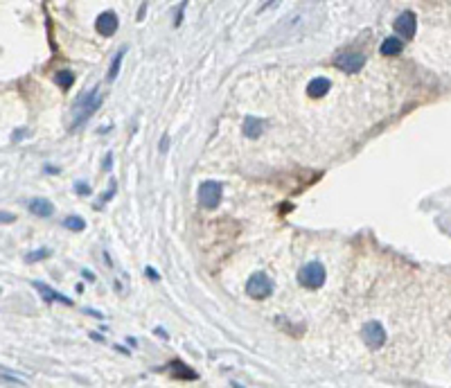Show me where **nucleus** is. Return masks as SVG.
<instances>
[{
  "mask_svg": "<svg viewBox=\"0 0 451 388\" xmlns=\"http://www.w3.org/2000/svg\"><path fill=\"white\" fill-rule=\"evenodd\" d=\"M100 106H102V93H100V88H93V90L86 93V95H81L79 100L75 102V106H73V124H70V129H77L79 124H84Z\"/></svg>",
  "mask_w": 451,
  "mask_h": 388,
  "instance_id": "obj_1",
  "label": "nucleus"
},
{
  "mask_svg": "<svg viewBox=\"0 0 451 388\" xmlns=\"http://www.w3.org/2000/svg\"><path fill=\"white\" fill-rule=\"evenodd\" d=\"M325 278H327V273H325V266L320 264V262H307V264L300 266V271H298V282L307 289L323 287Z\"/></svg>",
  "mask_w": 451,
  "mask_h": 388,
  "instance_id": "obj_2",
  "label": "nucleus"
},
{
  "mask_svg": "<svg viewBox=\"0 0 451 388\" xmlns=\"http://www.w3.org/2000/svg\"><path fill=\"white\" fill-rule=\"evenodd\" d=\"M221 199H224V185L219 181H205L199 188V206L205 208V210L219 208Z\"/></svg>",
  "mask_w": 451,
  "mask_h": 388,
  "instance_id": "obj_3",
  "label": "nucleus"
},
{
  "mask_svg": "<svg viewBox=\"0 0 451 388\" xmlns=\"http://www.w3.org/2000/svg\"><path fill=\"white\" fill-rule=\"evenodd\" d=\"M246 293L253 300H264L273 293V280L266 273H253L246 280Z\"/></svg>",
  "mask_w": 451,
  "mask_h": 388,
  "instance_id": "obj_4",
  "label": "nucleus"
},
{
  "mask_svg": "<svg viewBox=\"0 0 451 388\" xmlns=\"http://www.w3.org/2000/svg\"><path fill=\"white\" fill-rule=\"evenodd\" d=\"M361 336H363V343H366L370 350H382L384 343H386V330L379 321H368L361 330Z\"/></svg>",
  "mask_w": 451,
  "mask_h": 388,
  "instance_id": "obj_5",
  "label": "nucleus"
},
{
  "mask_svg": "<svg viewBox=\"0 0 451 388\" xmlns=\"http://www.w3.org/2000/svg\"><path fill=\"white\" fill-rule=\"evenodd\" d=\"M334 63H336V68L343 70V73L354 75L366 65V57H363L361 52H345V54H339V57L334 59Z\"/></svg>",
  "mask_w": 451,
  "mask_h": 388,
  "instance_id": "obj_6",
  "label": "nucleus"
},
{
  "mask_svg": "<svg viewBox=\"0 0 451 388\" xmlns=\"http://www.w3.org/2000/svg\"><path fill=\"white\" fill-rule=\"evenodd\" d=\"M395 32L401 36V39H413L415 36V27H417V18L413 12H401L397 18H395Z\"/></svg>",
  "mask_w": 451,
  "mask_h": 388,
  "instance_id": "obj_7",
  "label": "nucleus"
},
{
  "mask_svg": "<svg viewBox=\"0 0 451 388\" xmlns=\"http://www.w3.org/2000/svg\"><path fill=\"white\" fill-rule=\"evenodd\" d=\"M95 27H97V32H100L102 36H113L117 32V27H120L117 14L111 12V9H108V12H102L95 20Z\"/></svg>",
  "mask_w": 451,
  "mask_h": 388,
  "instance_id": "obj_8",
  "label": "nucleus"
},
{
  "mask_svg": "<svg viewBox=\"0 0 451 388\" xmlns=\"http://www.w3.org/2000/svg\"><path fill=\"white\" fill-rule=\"evenodd\" d=\"M32 287L36 289V291L43 296V300H48V303H63V305H73V298L63 296V293L54 291V289L50 285H43V282H32Z\"/></svg>",
  "mask_w": 451,
  "mask_h": 388,
  "instance_id": "obj_9",
  "label": "nucleus"
},
{
  "mask_svg": "<svg viewBox=\"0 0 451 388\" xmlns=\"http://www.w3.org/2000/svg\"><path fill=\"white\" fill-rule=\"evenodd\" d=\"M27 210H30L32 215H36V217H52V215H54L52 201L41 199V196H36V199H30V201H27Z\"/></svg>",
  "mask_w": 451,
  "mask_h": 388,
  "instance_id": "obj_10",
  "label": "nucleus"
},
{
  "mask_svg": "<svg viewBox=\"0 0 451 388\" xmlns=\"http://www.w3.org/2000/svg\"><path fill=\"white\" fill-rule=\"evenodd\" d=\"M329 88H332V81L325 79V77H316V79L309 81V86H307V95L312 97V100H320V97L327 95Z\"/></svg>",
  "mask_w": 451,
  "mask_h": 388,
  "instance_id": "obj_11",
  "label": "nucleus"
},
{
  "mask_svg": "<svg viewBox=\"0 0 451 388\" xmlns=\"http://www.w3.org/2000/svg\"><path fill=\"white\" fill-rule=\"evenodd\" d=\"M262 131H264V120H259L255 116L244 118V135H246V138H251V140L259 138V135H262Z\"/></svg>",
  "mask_w": 451,
  "mask_h": 388,
  "instance_id": "obj_12",
  "label": "nucleus"
},
{
  "mask_svg": "<svg viewBox=\"0 0 451 388\" xmlns=\"http://www.w3.org/2000/svg\"><path fill=\"white\" fill-rule=\"evenodd\" d=\"M401 50H404V41H401L399 36H388V39L382 43V54H386V57H395V54H399Z\"/></svg>",
  "mask_w": 451,
  "mask_h": 388,
  "instance_id": "obj_13",
  "label": "nucleus"
},
{
  "mask_svg": "<svg viewBox=\"0 0 451 388\" xmlns=\"http://www.w3.org/2000/svg\"><path fill=\"white\" fill-rule=\"evenodd\" d=\"M124 54H127V50H120L115 57H113V61H111V68H108V73H106V81H115V77H117V73H120V68H122V59H124Z\"/></svg>",
  "mask_w": 451,
  "mask_h": 388,
  "instance_id": "obj_14",
  "label": "nucleus"
},
{
  "mask_svg": "<svg viewBox=\"0 0 451 388\" xmlns=\"http://www.w3.org/2000/svg\"><path fill=\"white\" fill-rule=\"evenodd\" d=\"M170 368H176V370H174V375L181 377V379H197V373H194V370L189 368V366H185L183 361H174Z\"/></svg>",
  "mask_w": 451,
  "mask_h": 388,
  "instance_id": "obj_15",
  "label": "nucleus"
},
{
  "mask_svg": "<svg viewBox=\"0 0 451 388\" xmlns=\"http://www.w3.org/2000/svg\"><path fill=\"white\" fill-rule=\"evenodd\" d=\"M54 81H57V86H61L63 90H68L70 86L75 84V75L70 73V70H61V73L54 75Z\"/></svg>",
  "mask_w": 451,
  "mask_h": 388,
  "instance_id": "obj_16",
  "label": "nucleus"
},
{
  "mask_svg": "<svg viewBox=\"0 0 451 388\" xmlns=\"http://www.w3.org/2000/svg\"><path fill=\"white\" fill-rule=\"evenodd\" d=\"M63 226L68 228V231H75V233H79V231H84L86 228V221L81 219V217H66V219H63Z\"/></svg>",
  "mask_w": 451,
  "mask_h": 388,
  "instance_id": "obj_17",
  "label": "nucleus"
},
{
  "mask_svg": "<svg viewBox=\"0 0 451 388\" xmlns=\"http://www.w3.org/2000/svg\"><path fill=\"white\" fill-rule=\"evenodd\" d=\"M50 258V248H39V250H32V253L25 255L27 262H39V260H45Z\"/></svg>",
  "mask_w": 451,
  "mask_h": 388,
  "instance_id": "obj_18",
  "label": "nucleus"
},
{
  "mask_svg": "<svg viewBox=\"0 0 451 388\" xmlns=\"http://www.w3.org/2000/svg\"><path fill=\"white\" fill-rule=\"evenodd\" d=\"M16 221V215L12 212H0V223H14Z\"/></svg>",
  "mask_w": 451,
  "mask_h": 388,
  "instance_id": "obj_19",
  "label": "nucleus"
},
{
  "mask_svg": "<svg viewBox=\"0 0 451 388\" xmlns=\"http://www.w3.org/2000/svg\"><path fill=\"white\" fill-rule=\"evenodd\" d=\"M75 190H77V194H84V196L90 194V188L86 183H77V185H75Z\"/></svg>",
  "mask_w": 451,
  "mask_h": 388,
  "instance_id": "obj_20",
  "label": "nucleus"
},
{
  "mask_svg": "<svg viewBox=\"0 0 451 388\" xmlns=\"http://www.w3.org/2000/svg\"><path fill=\"white\" fill-rule=\"evenodd\" d=\"M183 9H185V3H181L178 5V12H176V20H174V25H181V20H183Z\"/></svg>",
  "mask_w": 451,
  "mask_h": 388,
  "instance_id": "obj_21",
  "label": "nucleus"
},
{
  "mask_svg": "<svg viewBox=\"0 0 451 388\" xmlns=\"http://www.w3.org/2000/svg\"><path fill=\"white\" fill-rule=\"evenodd\" d=\"M167 147H170V135H162V140H160V154H165L167 151Z\"/></svg>",
  "mask_w": 451,
  "mask_h": 388,
  "instance_id": "obj_22",
  "label": "nucleus"
},
{
  "mask_svg": "<svg viewBox=\"0 0 451 388\" xmlns=\"http://www.w3.org/2000/svg\"><path fill=\"white\" fill-rule=\"evenodd\" d=\"M25 138V129H16L14 131V143H20Z\"/></svg>",
  "mask_w": 451,
  "mask_h": 388,
  "instance_id": "obj_23",
  "label": "nucleus"
},
{
  "mask_svg": "<svg viewBox=\"0 0 451 388\" xmlns=\"http://www.w3.org/2000/svg\"><path fill=\"white\" fill-rule=\"evenodd\" d=\"M145 273H147V276H149V278H154V280H160L158 271H156V269H151V266H147V269H145Z\"/></svg>",
  "mask_w": 451,
  "mask_h": 388,
  "instance_id": "obj_24",
  "label": "nucleus"
},
{
  "mask_svg": "<svg viewBox=\"0 0 451 388\" xmlns=\"http://www.w3.org/2000/svg\"><path fill=\"white\" fill-rule=\"evenodd\" d=\"M111 163H113V154H106V161H104V169H111Z\"/></svg>",
  "mask_w": 451,
  "mask_h": 388,
  "instance_id": "obj_25",
  "label": "nucleus"
}]
</instances>
